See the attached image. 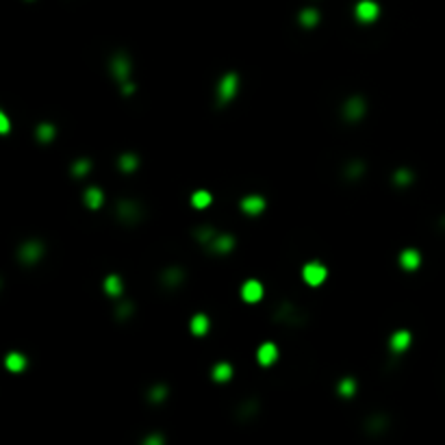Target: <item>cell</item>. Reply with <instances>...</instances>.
<instances>
[{
	"label": "cell",
	"instance_id": "f546056e",
	"mask_svg": "<svg viewBox=\"0 0 445 445\" xmlns=\"http://www.w3.org/2000/svg\"><path fill=\"white\" fill-rule=\"evenodd\" d=\"M0 133H3V135L9 133V120H7L5 113H0Z\"/></svg>",
	"mask_w": 445,
	"mask_h": 445
},
{
	"label": "cell",
	"instance_id": "8fae6325",
	"mask_svg": "<svg viewBox=\"0 0 445 445\" xmlns=\"http://www.w3.org/2000/svg\"><path fill=\"white\" fill-rule=\"evenodd\" d=\"M389 345H391V350H393L395 354L404 352V350L411 345V332H408V330H395V332L391 334Z\"/></svg>",
	"mask_w": 445,
	"mask_h": 445
},
{
	"label": "cell",
	"instance_id": "ffe728a7",
	"mask_svg": "<svg viewBox=\"0 0 445 445\" xmlns=\"http://www.w3.org/2000/svg\"><path fill=\"white\" fill-rule=\"evenodd\" d=\"M182 280H185V272L178 269V267L167 269V272L163 274V282L167 284V287H176V284H180Z\"/></svg>",
	"mask_w": 445,
	"mask_h": 445
},
{
	"label": "cell",
	"instance_id": "d4e9b609",
	"mask_svg": "<svg viewBox=\"0 0 445 445\" xmlns=\"http://www.w3.org/2000/svg\"><path fill=\"white\" fill-rule=\"evenodd\" d=\"M356 393V382H354V378H343V380L339 382V395H343V398H352Z\"/></svg>",
	"mask_w": 445,
	"mask_h": 445
},
{
	"label": "cell",
	"instance_id": "cb8c5ba5",
	"mask_svg": "<svg viewBox=\"0 0 445 445\" xmlns=\"http://www.w3.org/2000/svg\"><path fill=\"white\" fill-rule=\"evenodd\" d=\"M35 137H37L39 141H53V137H55V126L53 124H39L37 126V130H35Z\"/></svg>",
	"mask_w": 445,
	"mask_h": 445
},
{
	"label": "cell",
	"instance_id": "277c9868",
	"mask_svg": "<svg viewBox=\"0 0 445 445\" xmlns=\"http://www.w3.org/2000/svg\"><path fill=\"white\" fill-rule=\"evenodd\" d=\"M111 74L120 83L130 81V59L126 55H115L111 59Z\"/></svg>",
	"mask_w": 445,
	"mask_h": 445
},
{
	"label": "cell",
	"instance_id": "6da1fadb",
	"mask_svg": "<svg viewBox=\"0 0 445 445\" xmlns=\"http://www.w3.org/2000/svg\"><path fill=\"white\" fill-rule=\"evenodd\" d=\"M43 257V243L37 241V239H31V241L22 243L20 250H18V259L22 261L24 265H33Z\"/></svg>",
	"mask_w": 445,
	"mask_h": 445
},
{
	"label": "cell",
	"instance_id": "484cf974",
	"mask_svg": "<svg viewBox=\"0 0 445 445\" xmlns=\"http://www.w3.org/2000/svg\"><path fill=\"white\" fill-rule=\"evenodd\" d=\"M393 180H395L400 187H406V185H411L413 182V172L406 170V167H400V170L395 172V176H393Z\"/></svg>",
	"mask_w": 445,
	"mask_h": 445
},
{
	"label": "cell",
	"instance_id": "7c38bea8",
	"mask_svg": "<svg viewBox=\"0 0 445 445\" xmlns=\"http://www.w3.org/2000/svg\"><path fill=\"white\" fill-rule=\"evenodd\" d=\"M118 215L124 222H135V220H139V207H137L135 202L124 200L118 204Z\"/></svg>",
	"mask_w": 445,
	"mask_h": 445
},
{
	"label": "cell",
	"instance_id": "4316f807",
	"mask_svg": "<svg viewBox=\"0 0 445 445\" xmlns=\"http://www.w3.org/2000/svg\"><path fill=\"white\" fill-rule=\"evenodd\" d=\"M89 165H91V163H89V161H87V159H81V161H76L74 165H72V167H70V172H72V176H76V178H78V176H85V174H87V172H89Z\"/></svg>",
	"mask_w": 445,
	"mask_h": 445
},
{
	"label": "cell",
	"instance_id": "ba28073f",
	"mask_svg": "<svg viewBox=\"0 0 445 445\" xmlns=\"http://www.w3.org/2000/svg\"><path fill=\"white\" fill-rule=\"evenodd\" d=\"M276 359H278V348L274 343H269V341L257 350V361H259V365H263V367H269Z\"/></svg>",
	"mask_w": 445,
	"mask_h": 445
},
{
	"label": "cell",
	"instance_id": "5bb4252c",
	"mask_svg": "<svg viewBox=\"0 0 445 445\" xmlns=\"http://www.w3.org/2000/svg\"><path fill=\"white\" fill-rule=\"evenodd\" d=\"M400 265H402L406 272H413V269H417L421 265V257L417 250H404L402 254H400Z\"/></svg>",
	"mask_w": 445,
	"mask_h": 445
},
{
	"label": "cell",
	"instance_id": "83f0119b",
	"mask_svg": "<svg viewBox=\"0 0 445 445\" xmlns=\"http://www.w3.org/2000/svg\"><path fill=\"white\" fill-rule=\"evenodd\" d=\"M163 398H167V389H165V386H155V389H152L150 400H152V402H161Z\"/></svg>",
	"mask_w": 445,
	"mask_h": 445
},
{
	"label": "cell",
	"instance_id": "f1b7e54d",
	"mask_svg": "<svg viewBox=\"0 0 445 445\" xmlns=\"http://www.w3.org/2000/svg\"><path fill=\"white\" fill-rule=\"evenodd\" d=\"M365 170H363V163H352L348 167V176H361Z\"/></svg>",
	"mask_w": 445,
	"mask_h": 445
},
{
	"label": "cell",
	"instance_id": "44dd1931",
	"mask_svg": "<svg viewBox=\"0 0 445 445\" xmlns=\"http://www.w3.org/2000/svg\"><path fill=\"white\" fill-rule=\"evenodd\" d=\"M118 163H120V170H122V172H133V170H137V167H139V159L128 152V155H122V157H120Z\"/></svg>",
	"mask_w": 445,
	"mask_h": 445
},
{
	"label": "cell",
	"instance_id": "9c48e42d",
	"mask_svg": "<svg viewBox=\"0 0 445 445\" xmlns=\"http://www.w3.org/2000/svg\"><path fill=\"white\" fill-rule=\"evenodd\" d=\"M209 248L215 254H228L235 248V237L232 235H215V239L209 243Z\"/></svg>",
	"mask_w": 445,
	"mask_h": 445
},
{
	"label": "cell",
	"instance_id": "30bf717a",
	"mask_svg": "<svg viewBox=\"0 0 445 445\" xmlns=\"http://www.w3.org/2000/svg\"><path fill=\"white\" fill-rule=\"evenodd\" d=\"M265 209V200L261 195H245L241 200V211L248 215H259Z\"/></svg>",
	"mask_w": 445,
	"mask_h": 445
},
{
	"label": "cell",
	"instance_id": "8992f818",
	"mask_svg": "<svg viewBox=\"0 0 445 445\" xmlns=\"http://www.w3.org/2000/svg\"><path fill=\"white\" fill-rule=\"evenodd\" d=\"M343 115H345V120H350V122L361 120L365 115V100L359 98V96L348 98V102L343 105Z\"/></svg>",
	"mask_w": 445,
	"mask_h": 445
},
{
	"label": "cell",
	"instance_id": "4dcf8cb0",
	"mask_svg": "<svg viewBox=\"0 0 445 445\" xmlns=\"http://www.w3.org/2000/svg\"><path fill=\"white\" fill-rule=\"evenodd\" d=\"M161 443H163V439H161V436H159V434H152L150 439L145 441V445H161Z\"/></svg>",
	"mask_w": 445,
	"mask_h": 445
},
{
	"label": "cell",
	"instance_id": "603a6c76",
	"mask_svg": "<svg viewBox=\"0 0 445 445\" xmlns=\"http://www.w3.org/2000/svg\"><path fill=\"white\" fill-rule=\"evenodd\" d=\"M211 202H213V195H211L209 191H195L191 195V204L195 209H207Z\"/></svg>",
	"mask_w": 445,
	"mask_h": 445
},
{
	"label": "cell",
	"instance_id": "4fadbf2b",
	"mask_svg": "<svg viewBox=\"0 0 445 445\" xmlns=\"http://www.w3.org/2000/svg\"><path fill=\"white\" fill-rule=\"evenodd\" d=\"M5 367L13 371V374H20V371H24V367H26V356L22 352H9L5 359Z\"/></svg>",
	"mask_w": 445,
	"mask_h": 445
},
{
	"label": "cell",
	"instance_id": "ac0fdd59",
	"mask_svg": "<svg viewBox=\"0 0 445 445\" xmlns=\"http://www.w3.org/2000/svg\"><path fill=\"white\" fill-rule=\"evenodd\" d=\"M215 235H217V232H215L213 226H200V228H195V230H193V237L198 239L200 243H204V245H209L211 241H213Z\"/></svg>",
	"mask_w": 445,
	"mask_h": 445
},
{
	"label": "cell",
	"instance_id": "d6986e66",
	"mask_svg": "<svg viewBox=\"0 0 445 445\" xmlns=\"http://www.w3.org/2000/svg\"><path fill=\"white\" fill-rule=\"evenodd\" d=\"M105 291L109 295H113V298L122 295V280H120V276H115V274L107 276V278H105Z\"/></svg>",
	"mask_w": 445,
	"mask_h": 445
},
{
	"label": "cell",
	"instance_id": "e0dca14e",
	"mask_svg": "<svg viewBox=\"0 0 445 445\" xmlns=\"http://www.w3.org/2000/svg\"><path fill=\"white\" fill-rule=\"evenodd\" d=\"M232 378V367L230 363H217L213 367V380L215 382H226Z\"/></svg>",
	"mask_w": 445,
	"mask_h": 445
},
{
	"label": "cell",
	"instance_id": "52a82bcc",
	"mask_svg": "<svg viewBox=\"0 0 445 445\" xmlns=\"http://www.w3.org/2000/svg\"><path fill=\"white\" fill-rule=\"evenodd\" d=\"M241 298H243L245 302H250V304L259 302L261 298H263V284H261L259 280H248V282H243Z\"/></svg>",
	"mask_w": 445,
	"mask_h": 445
},
{
	"label": "cell",
	"instance_id": "9a60e30c",
	"mask_svg": "<svg viewBox=\"0 0 445 445\" xmlns=\"http://www.w3.org/2000/svg\"><path fill=\"white\" fill-rule=\"evenodd\" d=\"M189 328H191V332L195 334V337H202V334L209 332V317L202 315V313H198V315L191 317V324H189Z\"/></svg>",
	"mask_w": 445,
	"mask_h": 445
},
{
	"label": "cell",
	"instance_id": "7a4b0ae2",
	"mask_svg": "<svg viewBox=\"0 0 445 445\" xmlns=\"http://www.w3.org/2000/svg\"><path fill=\"white\" fill-rule=\"evenodd\" d=\"M328 276V269L326 265H322L319 261H311V263H306L302 267V278L306 284H311V287H319Z\"/></svg>",
	"mask_w": 445,
	"mask_h": 445
},
{
	"label": "cell",
	"instance_id": "3957f363",
	"mask_svg": "<svg viewBox=\"0 0 445 445\" xmlns=\"http://www.w3.org/2000/svg\"><path fill=\"white\" fill-rule=\"evenodd\" d=\"M237 87H239V76L235 72H228L222 81H220V87H217V96H220L222 102H228L235 98L237 93Z\"/></svg>",
	"mask_w": 445,
	"mask_h": 445
},
{
	"label": "cell",
	"instance_id": "7402d4cb",
	"mask_svg": "<svg viewBox=\"0 0 445 445\" xmlns=\"http://www.w3.org/2000/svg\"><path fill=\"white\" fill-rule=\"evenodd\" d=\"M317 22H319V13L315 9H304L300 13V24L302 26L313 28V26H317Z\"/></svg>",
	"mask_w": 445,
	"mask_h": 445
},
{
	"label": "cell",
	"instance_id": "2e32d148",
	"mask_svg": "<svg viewBox=\"0 0 445 445\" xmlns=\"http://www.w3.org/2000/svg\"><path fill=\"white\" fill-rule=\"evenodd\" d=\"M83 198H85V204L89 209H98V207H102V202H105V193H102L98 187H89Z\"/></svg>",
	"mask_w": 445,
	"mask_h": 445
},
{
	"label": "cell",
	"instance_id": "5b68a950",
	"mask_svg": "<svg viewBox=\"0 0 445 445\" xmlns=\"http://www.w3.org/2000/svg\"><path fill=\"white\" fill-rule=\"evenodd\" d=\"M354 13H356V18H359V22L369 24V22H374L380 16V7H378L374 0H361V3L354 7Z\"/></svg>",
	"mask_w": 445,
	"mask_h": 445
}]
</instances>
